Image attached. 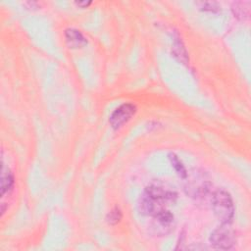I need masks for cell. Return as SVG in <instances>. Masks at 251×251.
<instances>
[{
    "mask_svg": "<svg viewBox=\"0 0 251 251\" xmlns=\"http://www.w3.org/2000/svg\"><path fill=\"white\" fill-rule=\"evenodd\" d=\"M177 194L169 190H165L160 186L151 185L145 189L139 200V210L142 214L155 216L164 209L166 203L173 202Z\"/></svg>",
    "mask_w": 251,
    "mask_h": 251,
    "instance_id": "6da1fadb",
    "label": "cell"
},
{
    "mask_svg": "<svg viewBox=\"0 0 251 251\" xmlns=\"http://www.w3.org/2000/svg\"><path fill=\"white\" fill-rule=\"evenodd\" d=\"M212 208L222 225H230L234 214V206L231 195L224 189L215 191L212 196Z\"/></svg>",
    "mask_w": 251,
    "mask_h": 251,
    "instance_id": "7a4b0ae2",
    "label": "cell"
},
{
    "mask_svg": "<svg viewBox=\"0 0 251 251\" xmlns=\"http://www.w3.org/2000/svg\"><path fill=\"white\" fill-rule=\"evenodd\" d=\"M210 241L215 248L228 250L235 243V236L234 232L231 230L230 225H222L212 233Z\"/></svg>",
    "mask_w": 251,
    "mask_h": 251,
    "instance_id": "3957f363",
    "label": "cell"
},
{
    "mask_svg": "<svg viewBox=\"0 0 251 251\" xmlns=\"http://www.w3.org/2000/svg\"><path fill=\"white\" fill-rule=\"evenodd\" d=\"M135 112L136 107L134 104H123L112 113V115L109 118V123L113 129L118 130L126 123H128L135 114Z\"/></svg>",
    "mask_w": 251,
    "mask_h": 251,
    "instance_id": "277c9868",
    "label": "cell"
},
{
    "mask_svg": "<svg viewBox=\"0 0 251 251\" xmlns=\"http://www.w3.org/2000/svg\"><path fill=\"white\" fill-rule=\"evenodd\" d=\"M153 217H154V221L156 223V226H155L156 229L158 228V229L162 230L163 233H165V234L167 232H169L174 226V221H175L174 215L166 209L161 210Z\"/></svg>",
    "mask_w": 251,
    "mask_h": 251,
    "instance_id": "5b68a950",
    "label": "cell"
},
{
    "mask_svg": "<svg viewBox=\"0 0 251 251\" xmlns=\"http://www.w3.org/2000/svg\"><path fill=\"white\" fill-rule=\"evenodd\" d=\"M65 37L71 48H80L86 44V39L83 33L76 29H68L65 31Z\"/></svg>",
    "mask_w": 251,
    "mask_h": 251,
    "instance_id": "8992f818",
    "label": "cell"
},
{
    "mask_svg": "<svg viewBox=\"0 0 251 251\" xmlns=\"http://www.w3.org/2000/svg\"><path fill=\"white\" fill-rule=\"evenodd\" d=\"M14 185V178L9 169L2 166L1 170V196L8 194Z\"/></svg>",
    "mask_w": 251,
    "mask_h": 251,
    "instance_id": "52a82bcc",
    "label": "cell"
},
{
    "mask_svg": "<svg viewBox=\"0 0 251 251\" xmlns=\"http://www.w3.org/2000/svg\"><path fill=\"white\" fill-rule=\"evenodd\" d=\"M250 3L249 2H236L233 6L234 14L236 18L244 20L249 17L250 12Z\"/></svg>",
    "mask_w": 251,
    "mask_h": 251,
    "instance_id": "ba28073f",
    "label": "cell"
},
{
    "mask_svg": "<svg viewBox=\"0 0 251 251\" xmlns=\"http://www.w3.org/2000/svg\"><path fill=\"white\" fill-rule=\"evenodd\" d=\"M169 159L170 162L172 164V167L175 169L176 173L182 178V179H185L187 177V172L185 170V167L184 166V164L182 163V161L179 159V157L176 154H170L169 155Z\"/></svg>",
    "mask_w": 251,
    "mask_h": 251,
    "instance_id": "9c48e42d",
    "label": "cell"
},
{
    "mask_svg": "<svg viewBox=\"0 0 251 251\" xmlns=\"http://www.w3.org/2000/svg\"><path fill=\"white\" fill-rule=\"evenodd\" d=\"M173 52L175 54V56L182 62H186L187 61V55H186V51L185 48L184 47L182 40H180V37L177 36V38H175V42L173 45Z\"/></svg>",
    "mask_w": 251,
    "mask_h": 251,
    "instance_id": "30bf717a",
    "label": "cell"
},
{
    "mask_svg": "<svg viewBox=\"0 0 251 251\" xmlns=\"http://www.w3.org/2000/svg\"><path fill=\"white\" fill-rule=\"evenodd\" d=\"M197 5H199L200 9L203 11H210V12H215L219 10V5L217 2L214 1H201L198 2Z\"/></svg>",
    "mask_w": 251,
    "mask_h": 251,
    "instance_id": "8fae6325",
    "label": "cell"
},
{
    "mask_svg": "<svg viewBox=\"0 0 251 251\" xmlns=\"http://www.w3.org/2000/svg\"><path fill=\"white\" fill-rule=\"evenodd\" d=\"M121 219H122V213H121L120 209H118V208H114V209L111 210V212L107 215V222H108L110 225H115V224H117Z\"/></svg>",
    "mask_w": 251,
    "mask_h": 251,
    "instance_id": "7c38bea8",
    "label": "cell"
},
{
    "mask_svg": "<svg viewBox=\"0 0 251 251\" xmlns=\"http://www.w3.org/2000/svg\"><path fill=\"white\" fill-rule=\"evenodd\" d=\"M76 4L82 8H86L91 4V1H79V2H76Z\"/></svg>",
    "mask_w": 251,
    "mask_h": 251,
    "instance_id": "4fadbf2b",
    "label": "cell"
}]
</instances>
